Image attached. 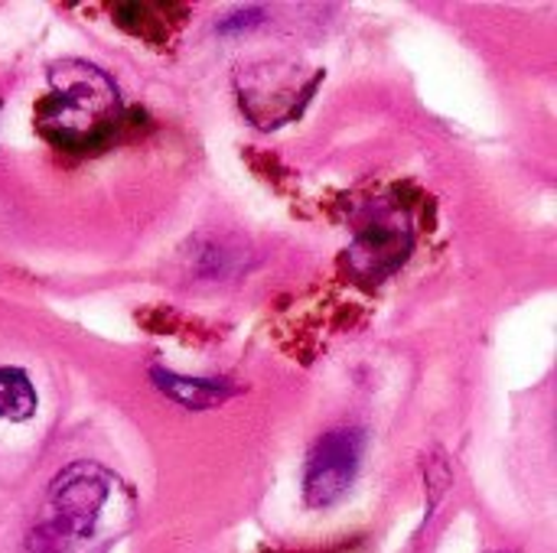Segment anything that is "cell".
Wrapping results in <instances>:
<instances>
[{"mask_svg": "<svg viewBox=\"0 0 557 553\" xmlns=\"http://www.w3.org/2000/svg\"><path fill=\"white\" fill-rule=\"evenodd\" d=\"M121 111V95L108 72L65 59L49 68V95L36 104V127L62 150H95L111 140Z\"/></svg>", "mask_w": 557, "mask_h": 553, "instance_id": "1", "label": "cell"}, {"mask_svg": "<svg viewBox=\"0 0 557 553\" xmlns=\"http://www.w3.org/2000/svg\"><path fill=\"white\" fill-rule=\"evenodd\" d=\"M114 476L98 463H72L49 489V521L39 528L36 544L42 553H62L69 544H82L95 535L111 492Z\"/></svg>", "mask_w": 557, "mask_h": 553, "instance_id": "2", "label": "cell"}, {"mask_svg": "<svg viewBox=\"0 0 557 553\" xmlns=\"http://www.w3.org/2000/svg\"><path fill=\"white\" fill-rule=\"evenodd\" d=\"M362 450H366L362 430H330L313 447L304 476V499L310 508H330L352 489L362 463Z\"/></svg>", "mask_w": 557, "mask_h": 553, "instance_id": "3", "label": "cell"}, {"mask_svg": "<svg viewBox=\"0 0 557 553\" xmlns=\"http://www.w3.org/2000/svg\"><path fill=\"white\" fill-rule=\"evenodd\" d=\"M411 254V231L408 228H398L392 222H382L369 231H362L352 248H349V267L359 274V277H388L395 274Z\"/></svg>", "mask_w": 557, "mask_h": 553, "instance_id": "4", "label": "cell"}, {"mask_svg": "<svg viewBox=\"0 0 557 553\" xmlns=\"http://www.w3.org/2000/svg\"><path fill=\"white\" fill-rule=\"evenodd\" d=\"M153 385L173 398L176 404L183 407H193V411H209L215 404H225L228 398H235V388L228 381H212V378H183V375H173V372H163V368H153L150 372Z\"/></svg>", "mask_w": 557, "mask_h": 553, "instance_id": "5", "label": "cell"}, {"mask_svg": "<svg viewBox=\"0 0 557 553\" xmlns=\"http://www.w3.org/2000/svg\"><path fill=\"white\" fill-rule=\"evenodd\" d=\"M36 388L20 368H0V420L23 424L36 414Z\"/></svg>", "mask_w": 557, "mask_h": 553, "instance_id": "6", "label": "cell"}]
</instances>
